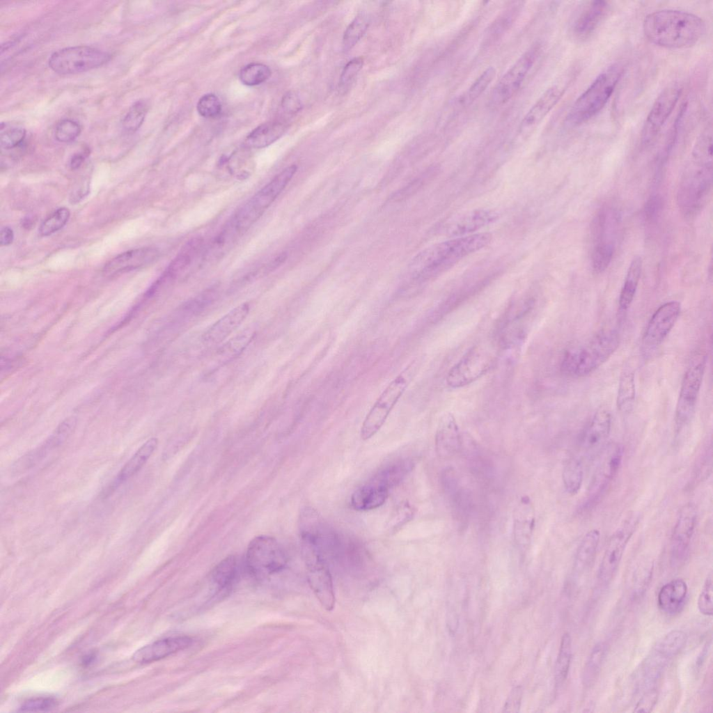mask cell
Listing matches in <instances>:
<instances>
[{
    "label": "cell",
    "instance_id": "cell-50",
    "mask_svg": "<svg viewBox=\"0 0 713 713\" xmlns=\"http://www.w3.org/2000/svg\"><path fill=\"white\" fill-rule=\"evenodd\" d=\"M496 75V70L489 66L476 79L464 97V102L469 105L477 100L489 86Z\"/></svg>",
    "mask_w": 713,
    "mask_h": 713
},
{
    "label": "cell",
    "instance_id": "cell-46",
    "mask_svg": "<svg viewBox=\"0 0 713 713\" xmlns=\"http://www.w3.org/2000/svg\"><path fill=\"white\" fill-rule=\"evenodd\" d=\"M26 137V130L16 123H1L0 144L5 150H11L22 144Z\"/></svg>",
    "mask_w": 713,
    "mask_h": 713
},
{
    "label": "cell",
    "instance_id": "cell-2",
    "mask_svg": "<svg viewBox=\"0 0 713 713\" xmlns=\"http://www.w3.org/2000/svg\"><path fill=\"white\" fill-rule=\"evenodd\" d=\"M492 240L487 233L456 237L434 244L418 253L409 264L418 279H428L452 267L464 257L487 246Z\"/></svg>",
    "mask_w": 713,
    "mask_h": 713
},
{
    "label": "cell",
    "instance_id": "cell-38",
    "mask_svg": "<svg viewBox=\"0 0 713 713\" xmlns=\"http://www.w3.org/2000/svg\"><path fill=\"white\" fill-rule=\"evenodd\" d=\"M687 638L684 632L679 629L672 630L656 643L652 652L668 661L683 649Z\"/></svg>",
    "mask_w": 713,
    "mask_h": 713
},
{
    "label": "cell",
    "instance_id": "cell-18",
    "mask_svg": "<svg viewBox=\"0 0 713 713\" xmlns=\"http://www.w3.org/2000/svg\"><path fill=\"white\" fill-rule=\"evenodd\" d=\"M680 311V304L676 301H668L655 311L648 322L643 338V345L645 350H652L664 341L676 322Z\"/></svg>",
    "mask_w": 713,
    "mask_h": 713
},
{
    "label": "cell",
    "instance_id": "cell-22",
    "mask_svg": "<svg viewBox=\"0 0 713 713\" xmlns=\"http://www.w3.org/2000/svg\"><path fill=\"white\" fill-rule=\"evenodd\" d=\"M191 643L192 639L185 636L162 638L139 649L132 659L138 663H150L185 650Z\"/></svg>",
    "mask_w": 713,
    "mask_h": 713
},
{
    "label": "cell",
    "instance_id": "cell-33",
    "mask_svg": "<svg viewBox=\"0 0 713 713\" xmlns=\"http://www.w3.org/2000/svg\"><path fill=\"white\" fill-rule=\"evenodd\" d=\"M202 244L203 239L198 237L191 238L186 242L180 251L169 263L164 274L171 279L178 276L189 267L196 255L200 252Z\"/></svg>",
    "mask_w": 713,
    "mask_h": 713
},
{
    "label": "cell",
    "instance_id": "cell-41",
    "mask_svg": "<svg viewBox=\"0 0 713 713\" xmlns=\"http://www.w3.org/2000/svg\"><path fill=\"white\" fill-rule=\"evenodd\" d=\"M562 479L564 487L569 494L575 495L579 492L583 479V464L579 456H573L566 462L563 470Z\"/></svg>",
    "mask_w": 713,
    "mask_h": 713
},
{
    "label": "cell",
    "instance_id": "cell-7",
    "mask_svg": "<svg viewBox=\"0 0 713 713\" xmlns=\"http://www.w3.org/2000/svg\"><path fill=\"white\" fill-rule=\"evenodd\" d=\"M309 585L322 606L331 611L335 604L332 579L325 563L322 544L311 538H301Z\"/></svg>",
    "mask_w": 713,
    "mask_h": 713
},
{
    "label": "cell",
    "instance_id": "cell-15",
    "mask_svg": "<svg viewBox=\"0 0 713 713\" xmlns=\"http://www.w3.org/2000/svg\"><path fill=\"white\" fill-rule=\"evenodd\" d=\"M623 447L616 444L604 453L588 486L583 510L594 508L604 498L621 467Z\"/></svg>",
    "mask_w": 713,
    "mask_h": 713
},
{
    "label": "cell",
    "instance_id": "cell-16",
    "mask_svg": "<svg viewBox=\"0 0 713 713\" xmlns=\"http://www.w3.org/2000/svg\"><path fill=\"white\" fill-rule=\"evenodd\" d=\"M682 91L680 86L673 84L665 88L657 96L641 130V140L643 146L647 147L654 143L676 106Z\"/></svg>",
    "mask_w": 713,
    "mask_h": 713
},
{
    "label": "cell",
    "instance_id": "cell-54",
    "mask_svg": "<svg viewBox=\"0 0 713 713\" xmlns=\"http://www.w3.org/2000/svg\"><path fill=\"white\" fill-rule=\"evenodd\" d=\"M712 595H713V578L712 574L710 572L703 586L700 593L698 595L697 606L699 611L707 616H712L713 613V603H712Z\"/></svg>",
    "mask_w": 713,
    "mask_h": 713
},
{
    "label": "cell",
    "instance_id": "cell-19",
    "mask_svg": "<svg viewBox=\"0 0 713 713\" xmlns=\"http://www.w3.org/2000/svg\"><path fill=\"white\" fill-rule=\"evenodd\" d=\"M611 428L610 412L604 409L597 411L581 439V455L578 456L583 460L584 457L591 458L601 451L610 434Z\"/></svg>",
    "mask_w": 713,
    "mask_h": 713
},
{
    "label": "cell",
    "instance_id": "cell-31",
    "mask_svg": "<svg viewBox=\"0 0 713 713\" xmlns=\"http://www.w3.org/2000/svg\"><path fill=\"white\" fill-rule=\"evenodd\" d=\"M284 123H264L253 130L246 137L244 146L249 148H263L278 140L285 132Z\"/></svg>",
    "mask_w": 713,
    "mask_h": 713
},
{
    "label": "cell",
    "instance_id": "cell-47",
    "mask_svg": "<svg viewBox=\"0 0 713 713\" xmlns=\"http://www.w3.org/2000/svg\"><path fill=\"white\" fill-rule=\"evenodd\" d=\"M148 110V102L144 100L135 102L123 117L121 125L123 130L133 133L143 124Z\"/></svg>",
    "mask_w": 713,
    "mask_h": 713
},
{
    "label": "cell",
    "instance_id": "cell-32",
    "mask_svg": "<svg viewBox=\"0 0 713 713\" xmlns=\"http://www.w3.org/2000/svg\"><path fill=\"white\" fill-rule=\"evenodd\" d=\"M241 235L229 221L206 249L204 260L212 262L222 258L232 249Z\"/></svg>",
    "mask_w": 713,
    "mask_h": 713
},
{
    "label": "cell",
    "instance_id": "cell-49",
    "mask_svg": "<svg viewBox=\"0 0 713 713\" xmlns=\"http://www.w3.org/2000/svg\"><path fill=\"white\" fill-rule=\"evenodd\" d=\"M270 68L263 63H252L241 69L239 77L242 83L253 86L267 81L271 76Z\"/></svg>",
    "mask_w": 713,
    "mask_h": 713
},
{
    "label": "cell",
    "instance_id": "cell-24",
    "mask_svg": "<svg viewBox=\"0 0 713 713\" xmlns=\"http://www.w3.org/2000/svg\"><path fill=\"white\" fill-rule=\"evenodd\" d=\"M462 439L455 416L450 412L443 414L435 434V448L441 458H448L460 449Z\"/></svg>",
    "mask_w": 713,
    "mask_h": 713
},
{
    "label": "cell",
    "instance_id": "cell-58",
    "mask_svg": "<svg viewBox=\"0 0 713 713\" xmlns=\"http://www.w3.org/2000/svg\"><path fill=\"white\" fill-rule=\"evenodd\" d=\"M658 698V694L657 689L654 687H650L644 694L641 696L638 701L636 703L634 712H650L652 710L655 706Z\"/></svg>",
    "mask_w": 713,
    "mask_h": 713
},
{
    "label": "cell",
    "instance_id": "cell-60",
    "mask_svg": "<svg viewBox=\"0 0 713 713\" xmlns=\"http://www.w3.org/2000/svg\"><path fill=\"white\" fill-rule=\"evenodd\" d=\"M522 690L520 686L515 687L510 691L508 699L506 701L503 710L504 712H517L521 705Z\"/></svg>",
    "mask_w": 713,
    "mask_h": 713
},
{
    "label": "cell",
    "instance_id": "cell-36",
    "mask_svg": "<svg viewBox=\"0 0 713 713\" xmlns=\"http://www.w3.org/2000/svg\"><path fill=\"white\" fill-rule=\"evenodd\" d=\"M600 540V532L597 529H592L586 533L576 552L575 571L582 572L590 567L595 557Z\"/></svg>",
    "mask_w": 713,
    "mask_h": 713
},
{
    "label": "cell",
    "instance_id": "cell-17",
    "mask_svg": "<svg viewBox=\"0 0 713 713\" xmlns=\"http://www.w3.org/2000/svg\"><path fill=\"white\" fill-rule=\"evenodd\" d=\"M696 522L695 505L684 504L680 510L671 535L670 561L672 566L680 567L687 559Z\"/></svg>",
    "mask_w": 713,
    "mask_h": 713
},
{
    "label": "cell",
    "instance_id": "cell-9",
    "mask_svg": "<svg viewBox=\"0 0 713 713\" xmlns=\"http://www.w3.org/2000/svg\"><path fill=\"white\" fill-rule=\"evenodd\" d=\"M287 556L279 542L273 537L261 535L249 542L246 564L250 574L263 579L281 571L286 565Z\"/></svg>",
    "mask_w": 713,
    "mask_h": 713
},
{
    "label": "cell",
    "instance_id": "cell-52",
    "mask_svg": "<svg viewBox=\"0 0 713 713\" xmlns=\"http://www.w3.org/2000/svg\"><path fill=\"white\" fill-rule=\"evenodd\" d=\"M614 247V244H611L595 245L592 254V265L595 272H602L607 268L612 260Z\"/></svg>",
    "mask_w": 713,
    "mask_h": 713
},
{
    "label": "cell",
    "instance_id": "cell-37",
    "mask_svg": "<svg viewBox=\"0 0 713 713\" xmlns=\"http://www.w3.org/2000/svg\"><path fill=\"white\" fill-rule=\"evenodd\" d=\"M641 269L642 259L640 256H636L629 265L620 293L619 308L622 311L629 308L634 299L641 277Z\"/></svg>",
    "mask_w": 713,
    "mask_h": 713
},
{
    "label": "cell",
    "instance_id": "cell-28",
    "mask_svg": "<svg viewBox=\"0 0 713 713\" xmlns=\"http://www.w3.org/2000/svg\"><path fill=\"white\" fill-rule=\"evenodd\" d=\"M687 593L688 587L683 579H676L665 583L658 593L659 608L668 615L679 613L685 603Z\"/></svg>",
    "mask_w": 713,
    "mask_h": 713
},
{
    "label": "cell",
    "instance_id": "cell-45",
    "mask_svg": "<svg viewBox=\"0 0 713 713\" xmlns=\"http://www.w3.org/2000/svg\"><path fill=\"white\" fill-rule=\"evenodd\" d=\"M255 336L253 331L245 329L234 336L218 350L219 356L224 360H230L240 355L249 345Z\"/></svg>",
    "mask_w": 713,
    "mask_h": 713
},
{
    "label": "cell",
    "instance_id": "cell-34",
    "mask_svg": "<svg viewBox=\"0 0 713 713\" xmlns=\"http://www.w3.org/2000/svg\"><path fill=\"white\" fill-rule=\"evenodd\" d=\"M238 574V565L234 556H229L219 562L211 573V579L216 586L217 594L226 593L233 586Z\"/></svg>",
    "mask_w": 713,
    "mask_h": 713
},
{
    "label": "cell",
    "instance_id": "cell-61",
    "mask_svg": "<svg viewBox=\"0 0 713 713\" xmlns=\"http://www.w3.org/2000/svg\"><path fill=\"white\" fill-rule=\"evenodd\" d=\"M441 483L444 492L449 495L457 489V479L453 469H447L443 471Z\"/></svg>",
    "mask_w": 713,
    "mask_h": 713
},
{
    "label": "cell",
    "instance_id": "cell-21",
    "mask_svg": "<svg viewBox=\"0 0 713 713\" xmlns=\"http://www.w3.org/2000/svg\"><path fill=\"white\" fill-rule=\"evenodd\" d=\"M498 214L489 209H476L457 215L446 222L444 232L448 236L462 237L494 221Z\"/></svg>",
    "mask_w": 713,
    "mask_h": 713
},
{
    "label": "cell",
    "instance_id": "cell-43",
    "mask_svg": "<svg viewBox=\"0 0 713 713\" xmlns=\"http://www.w3.org/2000/svg\"><path fill=\"white\" fill-rule=\"evenodd\" d=\"M571 659L572 638L569 633H565L561 638L555 667V680L557 686L561 685L566 680Z\"/></svg>",
    "mask_w": 713,
    "mask_h": 713
},
{
    "label": "cell",
    "instance_id": "cell-13",
    "mask_svg": "<svg viewBox=\"0 0 713 713\" xmlns=\"http://www.w3.org/2000/svg\"><path fill=\"white\" fill-rule=\"evenodd\" d=\"M541 48L540 42L533 44L504 73L491 93L492 104L502 105L517 93L540 54Z\"/></svg>",
    "mask_w": 713,
    "mask_h": 713
},
{
    "label": "cell",
    "instance_id": "cell-29",
    "mask_svg": "<svg viewBox=\"0 0 713 713\" xmlns=\"http://www.w3.org/2000/svg\"><path fill=\"white\" fill-rule=\"evenodd\" d=\"M389 494V489L370 480L354 492L351 505L358 511L374 510L385 503Z\"/></svg>",
    "mask_w": 713,
    "mask_h": 713
},
{
    "label": "cell",
    "instance_id": "cell-51",
    "mask_svg": "<svg viewBox=\"0 0 713 713\" xmlns=\"http://www.w3.org/2000/svg\"><path fill=\"white\" fill-rule=\"evenodd\" d=\"M70 216V212L68 208H58L41 224L39 228L40 235L48 236L58 231L66 224Z\"/></svg>",
    "mask_w": 713,
    "mask_h": 713
},
{
    "label": "cell",
    "instance_id": "cell-14",
    "mask_svg": "<svg viewBox=\"0 0 713 713\" xmlns=\"http://www.w3.org/2000/svg\"><path fill=\"white\" fill-rule=\"evenodd\" d=\"M640 522L636 513L627 516L610 537L599 571L598 579L602 584H608L613 578L622 558L627 545Z\"/></svg>",
    "mask_w": 713,
    "mask_h": 713
},
{
    "label": "cell",
    "instance_id": "cell-39",
    "mask_svg": "<svg viewBox=\"0 0 713 713\" xmlns=\"http://www.w3.org/2000/svg\"><path fill=\"white\" fill-rule=\"evenodd\" d=\"M520 6L515 3L495 19L485 33L483 42L485 45L492 44L503 36L518 15Z\"/></svg>",
    "mask_w": 713,
    "mask_h": 713
},
{
    "label": "cell",
    "instance_id": "cell-25",
    "mask_svg": "<svg viewBox=\"0 0 713 713\" xmlns=\"http://www.w3.org/2000/svg\"><path fill=\"white\" fill-rule=\"evenodd\" d=\"M564 91L563 87L557 85L547 88L524 116L519 127L520 133L526 134L540 124L561 100Z\"/></svg>",
    "mask_w": 713,
    "mask_h": 713
},
{
    "label": "cell",
    "instance_id": "cell-57",
    "mask_svg": "<svg viewBox=\"0 0 713 713\" xmlns=\"http://www.w3.org/2000/svg\"><path fill=\"white\" fill-rule=\"evenodd\" d=\"M363 65V60L361 57H356L347 62L345 65L340 77L339 86L345 89L350 86Z\"/></svg>",
    "mask_w": 713,
    "mask_h": 713
},
{
    "label": "cell",
    "instance_id": "cell-3",
    "mask_svg": "<svg viewBox=\"0 0 713 713\" xmlns=\"http://www.w3.org/2000/svg\"><path fill=\"white\" fill-rule=\"evenodd\" d=\"M619 335L614 329L601 331L581 347L567 351L561 362V371L567 376H587L615 352L619 345Z\"/></svg>",
    "mask_w": 713,
    "mask_h": 713
},
{
    "label": "cell",
    "instance_id": "cell-5",
    "mask_svg": "<svg viewBox=\"0 0 713 713\" xmlns=\"http://www.w3.org/2000/svg\"><path fill=\"white\" fill-rule=\"evenodd\" d=\"M415 359L405 367L384 389L366 416L360 431L363 440L373 437L383 426L391 412L413 380L419 368Z\"/></svg>",
    "mask_w": 713,
    "mask_h": 713
},
{
    "label": "cell",
    "instance_id": "cell-10",
    "mask_svg": "<svg viewBox=\"0 0 713 713\" xmlns=\"http://www.w3.org/2000/svg\"><path fill=\"white\" fill-rule=\"evenodd\" d=\"M495 359L492 345L480 343L473 346L448 372L446 384L459 389L473 383L488 372Z\"/></svg>",
    "mask_w": 713,
    "mask_h": 713
},
{
    "label": "cell",
    "instance_id": "cell-23",
    "mask_svg": "<svg viewBox=\"0 0 713 713\" xmlns=\"http://www.w3.org/2000/svg\"><path fill=\"white\" fill-rule=\"evenodd\" d=\"M159 254V251L152 247L131 249L109 261L104 265L103 272L105 275H113L133 270L152 263Z\"/></svg>",
    "mask_w": 713,
    "mask_h": 713
},
{
    "label": "cell",
    "instance_id": "cell-30",
    "mask_svg": "<svg viewBox=\"0 0 713 713\" xmlns=\"http://www.w3.org/2000/svg\"><path fill=\"white\" fill-rule=\"evenodd\" d=\"M414 466V462L410 459L396 460L379 469L370 480L390 490L412 471Z\"/></svg>",
    "mask_w": 713,
    "mask_h": 713
},
{
    "label": "cell",
    "instance_id": "cell-1",
    "mask_svg": "<svg viewBox=\"0 0 713 713\" xmlns=\"http://www.w3.org/2000/svg\"><path fill=\"white\" fill-rule=\"evenodd\" d=\"M643 30L651 43L666 49L690 47L703 38L705 22L699 16L684 10L664 9L648 14Z\"/></svg>",
    "mask_w": 713,
    "mask_h": 713
},
{
    "label": "cell",
    "instance_id": "cell-62",
    "mask_svg": "<svg viewBox=\"0 0 713 713\" xmlns=\"http://www.w3.org/2000/svg\"><path fill=\"white\" fill-rule=\"evenodd\" d=\"M90 154V150L88 148H84L81 152L74 154L70 160V167L72 170L79 169L85 159Z\"/></svg>",
    "mask_w": 713,
    "mask_h": 713
},
{
    "label": "cell",
    "instance_id": "cell-48",
    "mask_svg": "<svg viewBox=\"0 0 713 713\" xmlns=\"http://www.w3.org/2000/svg\"><path fill=\"white\" fill-rule=\"evenodd\" d=\"M368 26L367 17L361 14L357 15L347 27L343 37V49L344 52L350 50L362 38Z\"/></svg>",
    "mask_w": 713,
    "mask_h": 713
},
{
    "label": "cell",
    "instance_id": "cell-53",
    "mask_svg": "<svg viewBox=\"0 0 713 713\" xmlns=\"http://www.w3.org/2000/svg\"><path fill=\"white\" fill-rule=\"evenodd\" d=\"M81 131L80 124L72 119H63L56 125L54 132L56 139L62 143H69L75 140Z\"/></svg>",
    "mask_w": 713,
    "mask_h": 713
},
{
    "label": "cell",
    "instance_id": "cell-6",
    "mask_svg": "<svg viewBox=\"0 0 713 713\" xmlns=\"http://www.w3.org/2000/svg\"><path fill=\"white\" fill-rule=\"evenodd\" d=\"M297 170L296 165L284 169L237 211L230 221L241 235L259 219L285 188Z\"/></svg>",
    "mask_w": 713,
    "mask_h": 713
},
{
    "label": "cell",
    "instance_id": "cell-20",
    "mask_svg": "<svg viewBox=\"0 0 713 713\" xmlns=\"http://www.w3.org/2000/svg\"><path fill=\"white\" fill-rule=\"evenodd\" d=\"M611 9L606 1H591L584 3L577 14L572 25V33L578 40L591 37L605 20Z\"/></svg>",
    "mask_w": 713,
    "mask_h": 713
},
{
    "label": "cell",
    "instance_id": "cell-8",
    "mask_svg": "<svg viewBox=\"0 0 713 713\" xmlns=\"http://www.w3.org/2000/svg\"><path fill=\"white\" fill-rule=\"evenodd\" d=\"M712 162L692 157L682 180L678 201L686 214L697 212L705 203L712 184Z\"/></svg>",
    "mask_w": 713,
    "mask_h": 713
},
{
    "label": "cell",
    "instance_id": "cell-35",
    "mask_svg": "<svg viewBox=\"0 0 713 713\" xmlns=\"http://www.w3.org/2000/svg\"><path fill=\"white\" fill-rule=\"evenodd\" d=\"M157 444L158 439L155 437L147 440L121 469L113 485L116 486L136 474L156 450Z\"/></svg>",
    "mask_w": 713,
    "mask_h": 713
},
{
    "label": "cell",
    "instance_id": "cell-40",
    "mask_svg": "<svg viewBox=\"0 0 713 713\" xmlns=\"http://www.w3.org/2000/svg\"><path fill=\"white\" fill-rule=\"evenodd\" d=\"M76 425L77 418L75 416H70L63 420L44 444L40 448L35 450L40 460L48 451L62 445L73 432Z\"/></svg>",
    "mask_w": 713,
    "mask_h": 713
},
{
    "label": "cell",
    "instance_id": "cell-42",
    "mask_svg": "<svg viewBox=\"0 0 713 713\" xmlns=\"http://www.w3.org/2000/svg\"><path fill=\"white\" fill-rule=\"evenodd\" d=\"M635 399V382L634 373L625 369L621 374L617 396L618 409L622 413L632 411Z\"/></svg>",
    "mask_w": 713,
    "mask_h": 713
},
{
    "label": "cell",
    "instance_id": "cell-4",
    "mask_svg": "<svg viewBox=\"0 0 713 713\" xmlns=\"http://www.w3.org/2000/svg\"><path fill=\"white\" fill-rule=\"evenodd\" d=\"M623 70L621 64L615 63L601 72L572 104L567 124L580 125L596 116L611 97Z\"/></svg>",
    "mask_w": 713,
    "mask_h": 713
},
{
    "label": "cell",
    "instance_id": "cell-44",
    "mask_svg": "<svg viewBox=\"0 0 713 713\" xmlns=\"http://www.w3.org/2000/svg\"><path fill=\"white\" fill-rule=\"evenodd\" d=\"M606 653V645L604 643H599L593 648L583 673V681L586 686H590L595 681L601 670Z\"/></svg>",
    "mask_w": 713,
    "mask_h": 713
},
{
    "label": "cell",
    "instance_id": "cell-55",
    "mask_svg": "<svg viewBox=\"0 0 713 713\" xmlns=\"http://www.w3.org/2000/svg\"><path fill=\"white\" fill-rule=\"evenodd\" d=\"M197 111L204 118H214L221 111V104L219 99L212 93L203 95L197 102Z\"/></svg>",
    "mask_w": 713,
    "mask_h": 713
},
{
    "label": "cell",
    "instance_id": "cell-11",
    "mask_svg": "<svg viewBox=\"0 0 713 713\" xmlns=\"http://www.w3.org/2000/svg\"><path fill=\"white\" fill-rule=\"evenodd\" d=\"M706 365V356L698 354L688 367L680 387L675 414L676 434L689 425L694 415Z\"/></svg>",
    "mask_w": 713,
    "mask_h": 713
},
{
    "label": "cell",
    "instance_id": "cell-26",
    "mask_svg": "<svg viewBox=\"0 0 713 713\" xmlns=\"http://www.w3.org/2000/svg\"><path fill=\"white\" fill-rule=\"evenodd\" d=\"M249 310V304L244 302L230 311L203 334V342L207 345H213L223 341L242 323Z\"/></svg>",
    "mask_w": 713,
    "mask_h": 713
},
{
    "label": "cell",
    "instance_id": "cell-63",
    "mask_svg": "<svg viewBox=\"0 0 713 713\" xmlns=\"http://www.w3.org/2000/svg\"><path fill=\"white\" fill-rule=\"evenodd\" d=\"M14 239V233L13 230L8 227L4 226L1 230V239L0 244L1 246H8L10 244Z\"/></svg>",
    "mask_w": 713,
    "mask_h": 713
},
{
    "label": "cell",
    "instance_id": "cell-59",
    "mask_svg": "<svg viewBox=\"0 0 713 713\" xmlns=\"http://www.w3.org/2000/svg\"><path fill=\"white\" fill-rule=\"evenodd\" d=\"M281 109L285 113L295 115L301 109V102L299 96L294 92H288L284 95L281 100Z\"/></svg>",
    "mask_w": 713,
    "mask_h": 713
},
{
    "label": "cell",
    "instance_id": "cell-12",
    "mask_svg": "<svg viewBox=\"0 0 713 713\" xmlns=\"http://www.w3.org/2000/svg\"><path fill=\"white\" fill-rule=\"evenodd\" d=\"M111 55L100 49L85 46L68 47L53 52L49 67L56 73L71 75L86 72L107 63Z\"/></svg>",
    "mask_w": 713,
    "mask_h": 713
},
{
    "label": "cell",
    "instance_id": "cell-27",
    "mask_svg": "<svg viewBox=\"0 0 713 713\" xmlns=\"http://www.w3.org/2000/svg\"><path fill=\"white\" fill-rule=\"evenodd\" d=\"M535 522L533 503L528 496H523L517 503L513 515L514 540L519 549H526L530 544Z\"/></svg>",
    "mask_w": 713,
    "mask_h": 713
},
{
    "label": "cell",
    "instance_id": "cell-56",
    "mask_svg": "<svg viewBox=\"0 0 713 713\" xmlns=\"http://www.w3.org/2000/svg\"><path fill=\"white\" fill-rule=\"evenodd\" d=\"M58 701L52 697H40L25 701L19 707L21 712H47L56 708Z\"/></svg>",
    "mask_w": 713,
    "mask_h": 713
}]
</instances>
